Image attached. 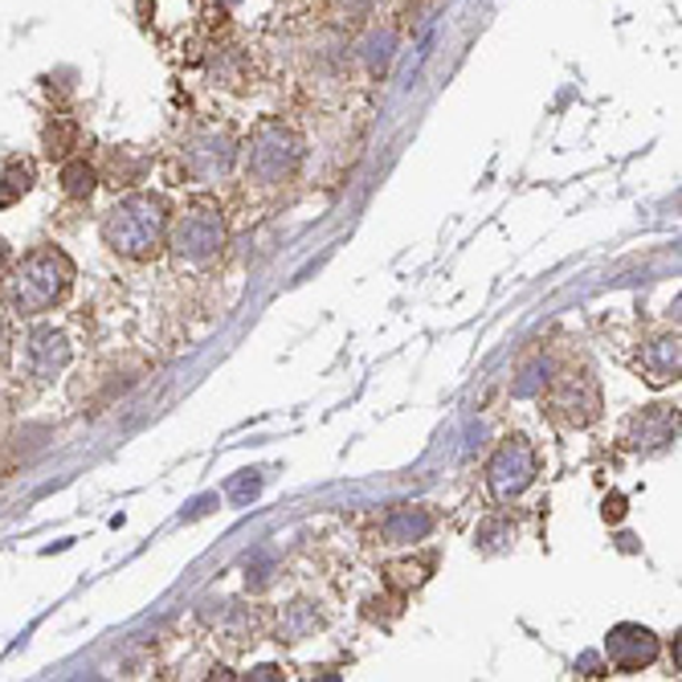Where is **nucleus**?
I'll return each instance as SVG.
<instances>
[{"instance_id": "4be33fe9", "label": "nucleus", "mask_w": 682, "mask_h": 682, "mask_svg": "<svg viewBox=\"0 0 682 682\" xmlns=\"http://www.w3.org/2000/svg\"><path fill=\"white\" fill-rule=\"evenodd\" d=\"M250 679H253V682H270V679H282V670H279V666H258V670H253V674H250Z\"/></svg>"}, {"instance_id": "1a4fd4ad", "label": "nucleus", "mask_w": 682, "mask_h": 682, "mask_svg": "<svg viewBox=\"0 0 682 682\" xmlns=\"http://www.w3.org/2000/svg\"><path fill=\"white\" fill-rule=\"evenodd\" d=\"M679 438V409L670 404H654V409H642L638 418L625 425V445L630 450H662Z\"/></svg>"}, {"instance_id": "dca6fc26", "label": "nucleus", "mask_w": 682, "mask_h": 682, "mask_svg": "<svg viewBox=\"0 0 682 682\" xmlns=\"http://www.w3.org/2000/svg\"><path fill=\"white\" fill-rule=\"evenodd\" d=\"M29 189H33V168H29L26 160H9V164H4V189H0V209L17 204Z\"/></svg>"}, {"instance_id": "4468645a", "label": "nucleus", "mask_w": 682, "mask_h": 682, "mask_svg": "<svg viewBox=\"0 0 682 682\" xmlns=\"http://www.w3.org/2000/svg\"><path fill=\"white\" fill-rule=\"evenodd\" d=\"M78 148V123L74 119H66V114H53L50 127H46V152L53 160H66V156Z\"/></svg>"}, {"instance_id": "b1692460", "label": "nucleus", "mask_w": 682, "mask_h": 682, "mask_svg": "<svg viewBox=\"0 0 682 682\" xmlns=\"http://www.w3.org/2000/svg\"><path fill=\"white\" fill-rule=\"evenodd\" d=\"M9 262H13V250H9V241L0 238V270H4Z\"/></svg>"}, {"instance_id": "a211bd4d", "label": "nucleus", "mask_w": 682, "mask_h": 682, "mask_svg": "<svg viewBox=\"0 0 682 682\" xmlns=\"http://www.w3.org/2000/svg\"><path fill=\"white\" fill-rule=\"evenodd\" d=\"M540 377H548V364H543V360H535L531 368H523V372H519V384H515V397H531V392H540V384H543Z\"/></svg>"}, {"instance_id": "9b49d317", "label": "nucleus", "mask_w": 682, "mask_h": 682, "mask_svg": "<svg viewBox=\"0 0 682 682\" xmlns=\"http://www.w3.org/2000/svg\"><path fill=\"white\" fill-rule=\"evenodd\" d=\"M679 368H682L679 335H662V340H654L642 352V372L650 384H658V389L670 384V380H679Z\"/></svg>"}, {"instance_id": "6ab92c4d", "label": "nucleus", "mask_w": 682, "mask_h": 682, "mask_svg": "<svg viewBox=\"0 0 682 682\" xmlns=\"http://www.w3.org/2000/svg\"><path fill=\"white\" fill-rule=\"evenodd\" d=\"M238 487H233V499H238V503H245V499H253V494L262 491V482H258V474H238Z\"/></svg>"}, {"instance_id": "f03ea898", "label": "nucleus", "mask_w": 682, "mask_h": 682, "mask_svg": "<svg viewBox=\"0 0 682 682\" xmlns=\"http://www.w3.org/2000/svg\"><path fill=\"white\" fill-rule=\"evenodd\" d=\"M102 238L119 258H152L168 238V204L152 192H131L102 217Z\"/></svg>"}, {"instance_id": "5701e85b", "label": "nucleus", "mask_w": 682, "mask_h": 682, "mask_svg": "<svg viewBox=\"0 0 682 682\" xmlns=\"http://www.w3.org/2000/svg\"><path fill=\"white\" fill-rule=\"evenodd\" d=\"M340 4L348 9V13H368V9L377 4V0H340Z\"/></svg>"}, {"instance_id": "20e7f679", "label": "nucleus", "mask_w": 682, "mask_h": 682, "mask_svg": "<svg viewBox=\"0 0 682 682\" xmlns=\"http://www.w3.org/2000/svg\"><path fill=\"white\" fill-rule=\"evenodd\" d=\"M168 245L180 262L204 265L225 250V217L209 209V204H192L168 225Z\"/></svg>"}, {"instance_id": "412c9836", "label": "nucleus", "mask_w": 682, "mask_h": 682, "mask_svg": "<svg viewBox=\"0 0 682 682\" xmlns=\"http://www.w3.org/2000/svg\"><path fill=\"white\" fill-rule=\"evenodd\" d=\"M9 364V323L0 319V368Z\"/></svg>"}, {"instance_id": "39448f33", "label": "nucleus", "mask_w": 682, "mask_h": 682, "mask_svg": "<svg viewBox=\"0 0 682 682\" xmlns=\"http://www.w3.org/2000/svg\"><path fill=\"white\" fill-rule=\"evenodd\" d=\"M535 474H540V458L523 438H507L487 462V487L494 499H519L535 482Z\"/></svg>"}, {"instance_id": "f8f14e48", "label": "nucleus", "mask_w": 682, "mask_h": 682, "mask_svg": "<svg viewBox=\"0 0 682 682\" xmlns=\"http://www.w3.org/2000/svg\"><path fill=\"white\" fill-rule=\"evenodd\" d=\"M433 531V515L425 507H397L384 523H380V535L389 543H421Z\"/></svg>"}, {"instance_id": "aec40b11", "label": "nucleus", "mask_w": 682, "mask_h": 682, "mask_svg": "<svg viewBox=\"0 0 682 682\" xmlns=\"http://www.w3.org/2000/svg\"><path fill=\"white\" fill-rule=\"evenodd\" d=\"M605 519H609V523H621V519H625V494L605 499Z\"/></svg>"}, {"instance_id": "f3484780", "label": "nucleus", "mask_w": 682, "mask_h": 682, "mask_svg": "<svg viewBox=\"0 0 682 682\" xmlns=\"http://www.w3.org/2000/svg\"><path fill=\"white\" fill-rule=\"evenodd\" d=\"M384 576H389V584L397 589V593H409V589H418V584L425 581V564H413V560H404V564H389Z\"/></svg>"}, {"instance_id": "ddd939ff", "label": "nucleus", "mask_w": 682, "mask_h": 682, "mask_svg": "<svg viewBox=\"0 0 682 682\" xmlns=\"http://www.w3.org/2000/svg\"><path fill=\"white\" fill-rule=\"evenodd\" d=\"M360 53H364V66L368 74H389L392 66V53H397V33L392 29H372L364 38V46H360Z\"/></svg>"}, {"instance_id": "9d476101", "label": "nucleus", "mask_w": 682, "mask_h": 682, "mask_svg": "<svg viewBox=\"0 0 682 682\" xmlns=\"http://www.w3.org/2000/svg\"><path fill=\"white\" fill-rule=\"evenodd\" d=\"M70 364V340L62 331L38 328L26 343V368L33 380H53L62 368Z\"/></svg>"}, {"instance_id": "0eeeda50", "label": "nucleus", "mask_w": 682, "mask_h": 682, "mask_svg": "<svg viewBox=\"0 0 682 682\" xmlns=\"http://www.w3.org/2000/svg\"><path fill=\"white\" fill-rule=\"evenodd\" d=\"M605 658L609 666H618L621 674L650 666L658 658V633L638 625V621H621V625H613L605 633Z\"/></svg>"}, {"instance_id": "423d86ee", "label": "nucleus", "mask_w": 682, "mask_h": 682, "mask_svg": "<svg viewBox=\"0 0 682 682\" xmlns=\"http://www.w3.org/2000/svg\"><path fill=\"white\" fill-rule=\"evenodd\" d=\"M548 413L552 421L560 425H569V430H584V425H593L601 418V389H596L593 377H560L552 389H548Z\"/></svg>"}, {"instance_id": "7ed1b4c3", "label": "nucleus", "mask_w": 682, "mask_h": 682, "mask_svg": "<svg viewBox=\"0 0 682 682\" xmlns=\"http://www.w3.org/2000/svg\"><path fill=\"white\" fill-rule=\"evenodd\" d=\"M303 164V140L279 119H265L253 127L250 143H245V172L258 184H282L291 180Z\"/></svg>"}, {"instance_id": "6e6552de", "label": "nucleus", "mask_w": 682, "mask_h": 682, "mask_svg": "<svg viewBox=\"0 0 682 682\" xmlns=\"http://www.w3.org/2000/svg\"><path fill=\"white\" fill-rule=\"evenodd\" d=\"M233 160H238V148H233V140H229L225 131H201L184 148V172L192 180H201V184L225 177L229 168H233Z\"/></svg>"}, {"instance_id": "f257e3e1", "label": "nucleus", "mask_w": 682, "mask_h": 682, "mask_svg": "<svg viewBox=\"0 0 682 682\" xmlns=\"http://www.w3.org/2000/svg\"><path fill=\"white\" fill-rule=\"evenodd\" d=\"M70 282H74V262L58 245H41V250L26 253L4 274V282H0V303L21 319L46 315L50 307H58L66 299Z\"/></svg>"}, {"instance_id": "2eb2a0df", "label": "nucleus", "mask_w": 682, "mask_h": 682, "mask_svg": "<svg viewBox=\"0 0 682 682\" xmlns=\"http://www.w3.org/2000/svg\"><path fill=\"white\" fill-rule=\"evenodd\" d=\"M99 184V172L87 164V160H66L62 164V189L66 197H74V201H87L90 192Z\"/></svg>"}]
</instances>
